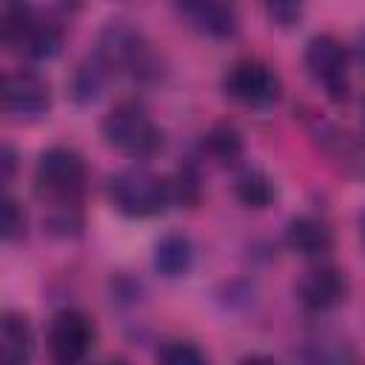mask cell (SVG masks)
Here are the masks:
<instances>
[{
  "instance_id": "obj_17",
  "label": "cell",
  "mask_w": 365,
  "mask_h": 365,
  "mask_svg": "<svg viewBox=\"0 0 365 365\" xmlns=\"http://www.w3.org/2000/svg\"><path fill=\"white\" fill-rule=\"evenodd\" d=\"M202 157L220 163V165H234L242 151H245V143H242V134L237 131V125L231 123H217L211 125L205 134H202Z\"/></svg>"
},
{
  "instance_id": "obj_18",
  "label": "cell",
  "mask_w": 365,
  "mask_h": 365,
  "mask_svg": "<svg viewBox=\"0 0 365 365\" xmlns=\"http://www.w3.org/2000/svg\"><path fill=\"white\" fill-rule=\"evenodd\" d=\"M299 356L311 359V362H354V359H359V354L351 348V342L331 336V334H319V336L308 339L305 351Z\"/></svg>"
},
{
  "instance_id": "obj_3",
  "label": "cell",
  "mask_w": 365,
  "mask_h": 365,
  "mask_svg": "<svg viewBox=\"0 0 365 365\" xmlns=\"http://www.w3.org/2000/svg\"><path fill=\"white\" fill-rule=\"evenodd\" d=\"M86 182H88V165L83 154L68 145H51L34 163L31 185L37 200H43L48 208L77 205L86 194Z\"/></svg>"
},
{
  "instance_id": "obj_21",
  "label": "cell",
  "mask_w": 365,
  "mask_h": 365,
  "mask_svg": "<svg viewBox=\"0 0 365 365\" xmlns=\"http://www.w3.org/2000/svg\"><path fill=\"white\" fill-rule=\"evenodd\" d=\"M157 359L165 365H202L208 354L188 339H168L157 348Z\"/></svg>"
},
{
  "instance_id": "obj_16",
  "label": "cell",
  "mask_w": 365,
  "mask_h": 365,
  "mask_svg": "<svg viewBox=\"0 0 365 365\" xmlns=\"http://www.w3.org/2000/svg\"><path fill=\"white\" fill-rule=\"evenodd\" d=\"M234 197L237 202H242L245 208L262 211L268 205H274L277 200V182L271 174H265L257 165H242L234 177Z\"/></svg>"
},
{
  "instance_id": "obj_26",
  "label": "cell",
  "mask_w": 365,
  "mask_h": 365,
  "mask_svg": "<svg viewBox=\"0 0 365 365\" xmlns=\"http://www.w3.org/2000/svg\"><path fill=\"white\" fill-rule=\"evenodd\" d=\"M359 57H362V63H365V34H362V46H359Z\"/></svg>"
},
{
  "instance_id": "obj_5",
  "label": "cell",
  "mask_w": 365,
  "mask_h": 365,
  "mask_svg": "<svg viewBox=\"0 0 365 365\" xmlns=\"http://www.w3.org/2000/svg\"><path fill=\"white\" fill-rule=\"evenodd\" d=\"M100 137L108 148L131 160H148L163 148V131L154 117L134 100H123L100 120Z\"/></svg>"
},
{
  "instance_id": "obj_4",
  "label": "cell",
  "mask_w": 365,
  "mask_h": 365,
  "mask_svg": "<svg viewBox=\"0 0 365 365\" xmlns=\"http://www.w3.org/2000/svg\"><path fill=\"white\" fill-rule=\"evenodd\" d=\"M94 54L108 66V71L114 77H131L137 83L154 80L160 74V63L151 51V43L145 40V34L131 26L128 20H111L103 26Z\"/></svg>"
},
{
  "instance_id": "obj_7",
  "label": "cell",
  "mask_w": 365,
  "mask_h": 365,
  "mask_svg": "<svg viewBox=\"0 0 365 365\" xmlns=\"http://www.w3.org/2000/svg\"><path fill=\"white\" fill-rule=\"evenodd\" d=\"M222 91L251 111H268L282 97V80L265 60L240 57L225 68Z\"/></svg>"
},
{
  "instance_id": "obj_1",
  "label": "cell",
  "mask_w": 365,
  "mask_h": 365,
  "mask_svg": "<svg viewBox=\"0 0 365 365\" xmlns=\"http://www.w3.org/2000/svg\"><path fill=\"white\" fill-rule=\"evenodd\" d=\"M0 37L26 60H51L63 51L66 26L54 11H43L31 0H3Z\"/></svg>"
},
{
  "instance_id": "obj_15",
  "label": "cell",
  "mask_w": 365,
  "mask_h": 365,
  "mask_svg": "<svg viewBox=\"0 0 365 365\" xmlns=\"http://www.w3.org/2000/svg\"><path fill=\"white\" fill-rule=\"evenodd\" d=\"M111 80H114V74L108 71V66L91 51V54L74 68L68 94H71V100H74L77 106H94V103L106 94V88H108Z\"/></svg>"
},
{
  "instance_id": "obj_24",
  "label": "cell",
  "mask_w": 365,
  "mask_h": 365,
  "mask_svg": "<svg viewBox=\"0 0 365 365\" xmlns=\"http://www.w3.org/2000/svg\"><path fill=\"white\" fill-rule=\"evenodd\" d=\"M0 165H3V185H11V180L17 174V151L9 143L0 148Z\"/></svg>"
},
{
  "instance_id": "obj_9",
  "label": "cell",
  "mask_w": 365,
  "mask_h": 365,
  "mask_svg": "<svg viewBox=\"0 0 365 365\" xmlns=\"http://www.w3.org/2000/svg\"><path fill=\"white\" fill-rule=\"evenodd\" d=\"M97 342V325L86 311L63 308L51 317L46 331L48 356L57 365H77L83 362Z\"/></svg>"
},
{
  "instance_id": "obj_2",
  "label": "cell",
  "mask_w": 365,
  "mask_h": 365,
  "mask_svg": "<svg viewBox=\"0 0 365 365\" xmlns=\"http://www.w3.org/2000/svg\"><path fill=\"white\" fill-rule=\"evenodd\" d=\"M108 202L117 214L128 220H151L165 214V208L174 202L171 180L160 177L143 163L125 165L117 174L108 177Z\"/></svg>"
},
{
  "instance_id": "obj_20",
  "label": "cell",
  "mask_w": 365,
  "mask_h": 365,
  "mask_svg": "<svg viewBox=\"0 0 365 365\" xmlns=\"http://www.w3.org/2000/svg\"><path fill=\"white\" fill-rule=\"evenodd\" d=\"M46 231L60 240H71L83 234V208L77 205H54L46 217Z\"/></svg>"
},
{
  "instance_id": "obj_23",
  "label": "cell",
  "mask_w": 365,
  "mask_h": 365,
  "mask_svg": "<svg viewBox=\"0 0 365 365\" xmlns=\"http://www.w3.org/2000/svg\"><path fill=\"white\" fill-rule=\"evenodd\" d=\"M262 6H265V17L271 20V26L294 29L305 14L308 0H262Z\"/></svg>"
},
{
  "instance_id": "obj_19",
  "label": "cell",
  "mask_w": 365,
  "mask_h": 365,
  "mask_svg": "<svg viewBox=\"0 0 365 365\" xmlns=\"http://www.w3.org/2000/svg\"><path fill=\"white\" fill-rule=\"evenodd\" d=\"M171 191H174V202L194 208L202 200V171L197 163H182L171 180Z\"/></svg>"
},
{
  "instance_id": "obj_25",
  "label": "cell",
  "mask_w": 365,
  "mask_h": 365,
  "mask_svg": "<svg viewBox=\"0 0 365 365\" xmlns=\"http://www.w3.org/2000/svg\"><path fill=\"white\" fill-rule=\"evenodd\" d=\"M359 240H362V248H365V211L359 214Z\"/></svg>"
},
{
  "instance_id": "obj_8",
  "label": "cell",
  "mask_w": 365,
  "mask_h": 365,
  "mask_svg": "<svg viewBox=\"0 0 365 365\" xmlns=\"http://www.w3.org/2000/svg\"><path fill=\"white\" fill-rule=\"evenodd\" d=\"M0 108L11 123H37L51 111V88L31 68H9L0 86Z\"/></svg>"
},
{
  "instance_id": "obj_10",
  "label": "cell",
  "mask_w": 365,
  "mask_h": 365,
  "mask_svg": "<svg viewBox=\"0 0 365 365\" xmlns=\"http://www.w3.org/2000/svg\"><path fill=\"white\" fill-rule=\"evenodd\" d=\"M348 294H351V282H348L345 271L331 262H317V265L305 268L294 285L297 305L314 317L339 308L348 299Z\"/></svg>"
},
{
  "instance_id": "obj_14",
  "label": "cell",
  "mask_w": 365,
  "mask_h": 365,
  "mask_svg": "<svg viewBox=\"0 0 365 365\" xmlns=\"http://www.w3.org/2000/svg\"><path fill=\"white\" fill-rule=\"evenodd\" d=\"M0 356L9 365H26L34 356V328L26 314L3 311L0 317Z\"/></svg>"
},
{
  "instance_id": "obj_11",
  "label": "cell",
  "mask_w": 365,
  "mask_h": 365,
  "mask_svg": "<svg viewBox=\"0 0 365 365\" xmlns=\"http://www.w3.org/2000/svg\"><path fill=\"white\" fill-rule=\"evenodd\" d=\"M177 14L202 37L231 40L240 31V11L234 0H171Z\"/></svg>"
},
{
  "instance_id": "obj_22",
  "label": "cell",
  "mask_w": 365,
  "mask_h": 365,
  "mask_svg": "<svg viewBox=\"0 0 365 365\" xmlns=\"http://www.w3.org/2000/svg\"><path fill=\"white\" fill-rule=\"evenodd\" d=\"M26 225H29L26 208L11 194H6L3 197V208H0V237H3V242L23 240L26 237Z\"/></svg>"
},
{
  "instance_id": "obj_6",
  "label": "cell",
  "mask_w": 365,
  "mask_h": 365,
  "mask_svg": "<svg viewBox=\"0 0 365 365\" xmlns=\"http://www.w3.org/2000/svg\"><path fill=\"white\" fill-rule=\"evenodd\" d=\"M305 71L331 103L351 100V51L334 34H317L305 43Z\"/></svg>"
},
{
  "instance_id": "obj_12",
  "label": "cell",
  "mask_w": 365,
  "mask_h": 365,
  "mask_svg": "<svg viewBox=\"0 0 365 365\" xmlns=\"http://www.w3.org/2000/svg\"><path fill=\"white\" fill-rule=\"evenodd\" d=\"M285 248L305 257V259H322L334 251V228L317 217V214H297L285 225Z\"/></svg>"
},
{
  "instance_id": "obj_13",
  "label": "cell",
  "mask_w": 365,
  "mask_h": 365,
  "mask_svg": "<svg viewBox=\"0 0 365 365\" xmlns=\"http://www.w3.org/2000/svg\"><path fill=\"white\" fill-rule=\"evenodd\" d=\"M194 259H197V248L191 242L188 234L182 231H168L163 234L157 242H154V271L163 277V279H180V277H188L191 268H194Z\"/></svg>"
}]
</instances>
